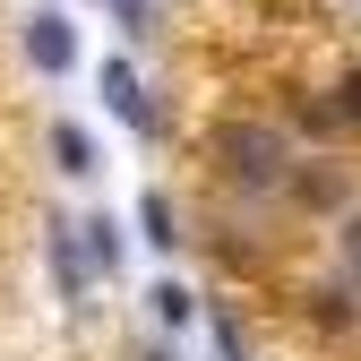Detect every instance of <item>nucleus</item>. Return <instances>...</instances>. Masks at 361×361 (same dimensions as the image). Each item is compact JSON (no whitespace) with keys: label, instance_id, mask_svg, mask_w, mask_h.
Listing matches in <instances>:
<instances>
[{"label":"nucleus","instance_id":"obj_1","mask_svg":"<svg viewBox=\"0 0 361 361\" xmlns=\"http://www.w3.org/2000/svg\"><path fill=\"white\" fill-rule=\"evenodd\" d=\"M224 172L267 190V180H284V138L276 129H224Z\"/></svg>","mask_w":361,"mask_h":361},{"label":"nucleus","instance_id":"obj_2","mask_svg":"<svg viewBox=\"0 0 361 361\" xmlns=\"http://www.w3.org/2000/svg\"><path fill=\"white\" fill-rule=\"evenodd\" d=\"M26 61H35L43 78H69V69H78V26H69L61 9H35V18H26Z\"/></svg>","mask_w":361,"mask_h":361},{"label":"nucleus","instance_id":"obj_3","mask_svg":"<svg viewBox=\"0 0 361 361\" xmlns=\"http://www.w3.org/2000/svg\"><path fill=\"white\" fill-rule=\"evenodd\" d=\"M104 104H112V121L138 129V138H155V104H147V86H138L129 61H104Z\"/></svg>","mask_w":361,"mask_h":361},{"label":"nucleus","instance_id":"obj_4","mask_svg":"<svg viewBox=\"0 0 361 361\" xmlns=\"http://www.w3.org/2000/svg\"><path fill=\"white\" fill-rule=\"evenodd\" d=\"M43 258H52V284L78 301V293H86V267H95L86 241H78V224H52V233H43Z\"/></svg>","mask_w":361,"mask_h":361},{"label":"nucleus","instance_id":"obj_5","mask_svg":"<svg viewBox=\"0 0 361 361\" xmlns=\"http://www.w3.org/2000/svg\"><path fill=\"white\" fill-rule=\"evenodd\" d=\"M52 164H61L69 180H86V172H95V138H86L78 121H52Z\"/></svg>","mask_w":361,"mask_h":361},{"label":"nucleus","instance_id":"obj_6","mask_svg":"<svg viewBox=\"0 0 361 361\" xmlns=\"http://www.w3.org/2000/svg\"><path fill=\"white\" fill-rule=\"evenodd\" d=\"M138 241H147V250H172V241H180V215H172V198H164V190H147V198H138Z\"/></svg>","mask_w":361,"mask_h":361},{"label":"nucleus","instance_id":"obj_7","mask_svg":"<svg viewBox=\"0 0 361 361\" xmlns=\"http://www.w3.org/2000/svg\"><path fill=\"white\" fill-rule=\"evenodd\" d=\"M78 241H86V258H95L104 276L121 267V224H112V215H86V224H78Z\"/></svg>","mask_w":361,"mask_h":361},{"label":"nucleus","instance_id":"obj_8","mask_svg":"<svg viewBox=\"0 0 361 361\" xmlns=\"http://www.w3.org/2000/svg\"><path fill=\"white\" fill-rule=\"evenodd\" d=\"M147 310H155L164 327H190V319H198V301H190V284H172V276H164V284L147 293Z\"/></svg>","mask_w":361,"mask_h":361},{"label":"nucleus","instance_id":"obj_9","mask_svg":"<svg viewBox=\"0 0 361 361\" xmlns=\"http://www.w3.org/2000/svg\"><path fill=\"white\" fill-rule=\"evenodd\" d=\"M327 121H361V78H344V86H336V104H327Z\"/></svg>","mask_w":361,"mask_h":361},{"label":"nucleus","instance_id":"obj_10","mask_svg":"<svg viewBox=\"0 0 361 361\" xmlns=\"http://www.w3.org/2000/svg\"><path fill=\"white\" fill-rule=\"evenodd\" d=\"M112 9H121V26H129V35H155V26H147V18H155L147 0H112Z\"/></svg>","mask_w":361,"mask_h":361},{"label":"nucleus","instance_id":"obj_11","mask_svg":"<svg viewBox=\"0 0 361 361\" xmlns=\"http://www.w3.org/2000/svg\"><path fill=\"white\" fill-rule=\"evenodd\" d=\"M344 250H353V267H361V215H353V224H344Z\"/></svg>","mask_w":361,"mask_h":361}]
</instances>
